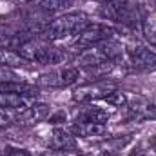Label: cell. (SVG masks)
<instances>
[{"label":"cell","instance_id":"obj_1","mask_svg":"<svg viewBox=\"0 0 156 156\" xmlns=\"http://www.w3.org/2000/svg\"><path fill=\"white\" fill-rule=\"evenodd\" d=\"M16 51L27 62H38L42 66H58V64H66L73 58L67 51H64L56 45H51L47 40L37 38L20 42L16 45Z\"/></svg>","mask_w":156,"mask_h":156},{"label":"cell","instance_id":"obj_2","mask_svg":"<svg viewBox=\"0 0 156 156\" xmlns=\"http://www.w3.org/2000/svg\"><path fill=\"white\" fill-rule=\"evenodd\" d=\"M100 15L125 27H136V26H142L145 9L138 0H107V2H102Z\"/></svg>","mask_w":156,"mask_h":156},{"label":"cell","instance_id":"obj_3","mask_svg":"<svg viewBox=\"0 0 156 156\" xmlns=\"http://www.w3.org/2000/svg\"><path fill=\"white\" fill-rule=\"evenodd\" d=\"M89 24L91 22H89V18H87L85 13H80V11L67 13V15H62V16L51 20L44 27L42 35H44V38L47 40V42L66 40V38H69V37H76L78 33L83 31Z\"/></svg>","mask_w":156,"mask_h":156},{"label":"cell","instance_id":"obj_4","mask_svg":"<svg viewBox=\"0 0 156 156\" xmlns=\"http://www.w3.org/2000/svg\"><path fill=\"white\" fill-rule=\"evenodd\" d=\"M120 58H123V45L115 40H107V42H102V44H96V45L78 51V55L75 56V64L89 69V67H96L100 64L115 62Z\"/></svg>","mask_w":156,"mask_h":156},{"label":"cell","instance_id":"obj_5","mask_svg":"<svg viewBox=\"0 0 156 156\" xmlns=\"http://www.w3.org/2000/svg\"><path fill=\"white\" fill-rule=\"evenodd\" d=\"M115 29L109 27L107 24H89L83 31H80L75 40H73V47L76 51L82 49H87L91 45H96V44H102V42H107V40H113L115 37Z\"/></svg>","mask_w":156,"mask_h":156},{"label":"cell","instance_id":"obj_6","mask_svg":"<svg viewBox=\"0 0 156 156\" xmlns=\"http://www.w3.org/2000/svg\"><path fill=\"white\" fill-rule=\"evenodd\" d=\"M116 89V85L113 82L107 80H98V82H91V83H83L73 89V100L78 104H91L96 100H102L104 96H107L109 93H113Z\"/></svg>","mask_w":156,"mask_h":156},{"label":"cell","instance_id":"obj_7","mask_svg":"<svg viewBox=\"0 0 156 156\" xmlns=\"http://www.w3.org/2000/svg\"><path fill=\"white\" fill-rule=\"evenodd\" d=\"M122 66L133 69V71H147L156 67V51H151L144 45H134L127 49L125 53V64Z\"/></svg>","mask_w":156,"mask_h":156},{"label":"cell","instance_id":"obj_8","mask_svg":"<svg viewBox=\"0 0 156 156\" xmlns=\"http://www.w3.org/2000/svg\"><path fill=\"white\" fill-rule=\"evenodd\" d=\"M78 78H80L78 67H62V69H55V71L40 75L38 83L45 87H69L76 83Z\"/></svg>","mask_w":156,"mask_h":156},{"label":"cell","instance_id":"obj_9","mask_svg":"<svg viewBox=\"0 0 156 156\" xmlns=\"http://www.w3.org/2000/svg\"><path fill=\"white\" fill-rule=\"evenodd\" d=\"M51 115V109L47 104H31L29 107L22 109L18 113V120H16V125L20 127H31V125H37L40 122H44L45 118Z\"/></svg>","mask_w":156,"mask_h":156},{"label":"cell","instance_id":"obj_10","mask_svg":"<svg viewBox=\"0 0 156 156\" xmlns=\"http://www.w3.org/2000/svg\"><path fill=\"white\" fill-rule=\"evenodd\" d=\"M47 147L53 151H62V153H75L78 149V142L73 133L66 129H55L49 138H47Z\"/></svg>","mask_w":156,"mask_h":156},{"label":"cell","instance_id":"obj_11","mask_svg":"<svg viewBox=\"0 0 156 156\" xmlns=\"http://www.w3.org/2000/svg\"><path fill=\"white\" fill-rule=\"evenodd\" d=\"M131 142V136H116V138H107L102 142L94 151H91L89 156H118L122 149Z\"/></svg>","mask_w":156,"mask_h":156},{"label":"cell","instance_id":"obj_12","mask_svg":"<svg viewBox=\"0 0 156 156\" xmlns=\"http://www.w3.org/2000/svg\"><path fill=\"white\" fill-rule=\"evenodd\" d=\"M37 96L31 94H20V93H2L0 91V107H7V109H26L31 104H35Z\"/></svg>","mask_w":156,"mask_h":156},{"label":"cell","instance_id":"obj_13","mask_svg":"<svg viewBox=\"0 0 156 156\" xmlns=\"http://www.w3.org/2000/svg\"><path fill=\"white\" fill-rule=\"evenodd\" d=\"M71 133L78 138H96L107 133V125L94 122H75L71 125Z\"/></svg>","mask_w":156,"mask_h":156},{"label":"cell","instance_id":"obj_14","mask_svg":"<svg viewBox=\"0 0 156 156\" xmlns=\"http://www.w3.org/2000/svg\"><path fill=\"white\" fill-rule=\"evenodd\" d=\"M109 111L96 107V105H83L76 113L75 122H94V123H107L109 122Z\"/></svg>","mask_w":156,"mask_h":156},{"label":"cell","instance_id":"obj_15","mask_svg":"<svg viewBox=\"0 0 156 156\" xmlns=\"http://www.w3.org/2000/svg\"><path fill=\"white\" fill-rule=\"evenodd\" d=\"M140 29H142L144 38L156 47V11H145Z\"/></svg>","mask_w":156,"mask_h":156},{"label":"cell","instance_id":"obj_16","mask_svg":"<svg viewBox=\"0 0 156 156\" xmlns=\"http://www.w3.org/2000/svg\"><path fill=\"white\" fill-rule=\"evenodd\" d=\"M24 64H27V60L24 56H20L18 51L0 49V66L9 67V66H24Z\"/></svg>","mask_w":156,"mask_h":156},{"label":"cell","instance_id":"obj_17","mask_svg":"<svg viewBox=\"0 0 156 156\" xmlns=\"http://www.w3.org/2000/svg\"><path fill=\"white\" fill-rule=\"evenodd\" d=\"M18 109H7V107H0V131L9 129L11 125H16L18 120Z\"/></svg>","mask_w":156,"mask_h":156},{"label":"cell","instance_id":"obj_18","mask_svg":"<svg viewBox=\"0 0 156 156\" xmlns=\"http://www.w3.org/2000/svg\"><path fill=\"white\" fill-rule=\"evenodd\" d=\"M100 102H105V104H109V105H113V107H127V102H129V96L123 93V91H113V93H109L107 96H104Z\"/></svg>","mask_w":156,"mask_h":156},{"label":"cell","instance_id":"obj_19","mask_svg":"<svg viewBox=\"0 0 156 156\" xmlns=\"http://www.w3.org/2000/svg\"><path fill=\"white\" fill-rule=\"evenodd\" d=\"M31 2H37L44 11H62L66 7H69L71 0H31Z\"/></svg>","mask_w":156,"mask_h":156},{"label":"cell","instance_id":"obj_20","mask_svg":"<svg viewBox=\"0 0 156 156\" xmlns=\"http://www.w3.org/2000/svg\"><path fill=\"white\" fill-rule=\"evenodd\" d=\"M4 153H5V156H33L29 151L20 149V147H7V149H4Z\"/></svg>","mask_w":156,"mask_h":156},{"label":"cell","instance_id":"obj_21","mask_svg":"<svg viewBox=\"0 0 156 156\" xmlns=\"http://www.w3.org/2000/svg\"><path fill=\"white\" fill-rule=\"evenodd\" d=\"M40 156H71V153H62V151H44Z\"/></svg>","mask_w":156,"mask_h":156},{"label":"cell","instance_id":"obj_22","mask_svg":"<svg viewBox=\"0 0 156 156\" xmlns=\"http://www.w3.org/2000/svg\"><path fill=\"white\" fill-rule=\"evenodd\" d=\"M4 45H5V40H2V38H0V49H5Z\"/></svg>","mask_w":156,"mask_h":156},{"label":"cell","instance_id":"obj_23","mask_svg":"<svg viewBox=\"0 0 156 156\" xmlns=\"http://www.w3.org/2000/svg\"><path fill=\"white\" fill-rule=\"evenodd\" d=\"M11 2H31V0H11Z\"/></svg>","mask_w":156,"mask_h":156},{"label":"cell","instance_id":"obj_24","mask_svg":"<svg viewBox=\"0 0 156 156\" xmlns=\"http://www.w3.org/2000/svg\"><path fill=\"white\" fill-rule=\"evenodd\" d=\"M0 156H5V153H4V151H0Z\"/></svg>","mask_w":156,"mask_h":156},{"label":"cell","instance_id":"obj_25","mask_svg":"<svg viewBox=\"0 0 156 156\" xmlns=\"http://www.w3.org/2000/svg\"><path fill=\"white\" fill-rule=\"evenodd\" d=\"M100 2H107V0H100Z\"/></svg>","mask_w":156,"mask_h":156},{"label":"cell","instance_id":"obj_26","mask_svg":"<svg viewBox=\"0 0 156 156\" xmlns=\"http://www.w3.org/2000/svg\"><path fill=\"white\" fill-rule=\"evenodd\" d=\"M151 2H154V4H156V0H151Z\"/></svg>","mask_w":156,"mask_h":156}]
</instances>
